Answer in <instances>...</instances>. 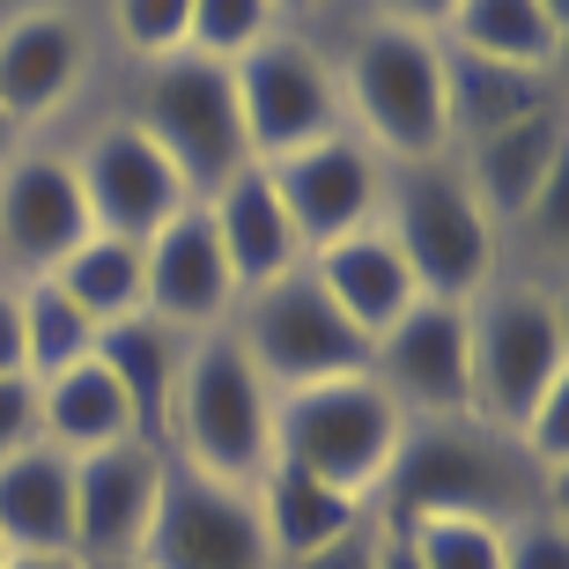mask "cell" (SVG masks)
<instances>
[{
  "mask_svg": "<svg viewBox=\"0 0 569 569\" xmlns=\"http://www.w3.org/2000/svg\"><path fill=\"white\" fill-rule=\"evenodd\" d=\"M555 473L526 459V443L481 415H451V422H407L400 459L378 488L385 526H415V518H488V526H518L555 510Z\"/></svg>",
  "mask_w": 569,
  "mask_h": 569,
  "instance_id": "cell-1",
  "label": "cell"
},
{
  "mask_svg": "<svg viewBox=\"0 0 569 569\" xmlns=\"http://www.w3.org/2000/svg\"><path fill=\"white\" fill-rule=\"evenodd\" d=\"M163 451L178 466H192V473H208V481H230V488H252L274 466V385L244 362L230 326L192 333Z\"/></svg>",
  "mask_w": 569,
  "mask_h": 569,
  "instance_id": "cell-2",
  "label": "cell"
},
{
  "mask_svg": "<svg viewBox=\"0 0 569 569\" xmlns=\"http://www.w3.org/2000/svg\"><path fill=\"white\" fill-rule=\"evenodd\" d=\"M340 74V104L356 111V127L370 133V148L400 156V163H437L451 141V111H443V44L437 30L415 22H370Z\"/></svg>",
  "mask_w": 569,
  "mask_h": 569,
  "instance_id": "cell-3",
  "label": "cell"
},
{
  "mask_svg": "<svg viewBox=\"0 0 569 569\" xmlns=\"http://www.w3.org/2000/svg\"><path fill=\"white\" fill-rule=\"evenodd\" d=\"M400 437H407V415L370 370L303 385V392H274V459L318 473L340 496L378 503L385 473L400 459Z\"/></svg>",
  "mask_w": 569,
  "mask_h": 569,
  "instance_id": "cell-4",
  "label": "cell"
},
{
  "mask_svg": "<svg viewBox=\"0 0 569 569\" xmlns=\"http://www.w3.org/2000/svg\"><path fill=\"white\" fill-rule=\"evenodd\" d=\"M385 237L407 259L415 289L437 303H473L496 274V222L481 200L466 192L451 163H400V178H385Z\"/></svg>",
  "mask_w": 569,
  "mask_h": 569,
  "instance_id": "cell-5",
  "label": "cell"
},
{
  "mask_svg": "<svg viewBox=\"0 0 569 569\" xmlns=\"http://www.w3.org/2000/svg\"><path fill=\"white\" fill-rule=\"evenodd\" d=\"M133 127L170 156V170L186 178L192 200H214L237 170L252 163L230 67L200 60V52H170V60L148 67V97H141V119Z\"/></svg>",
  "mask_w": 569,
  "mask_h": 569,
  "instance_id": "cell-6",
  "label": "cell"
},
{
  "mask_svg": "<svg viewBox=\"0 0 569 569\" xmlns=\"http://www.w3.org/2000/svg\"><path fill=\"white\" fill-rule=\"evenodd\" d=\"M473 318V415L518 429L540 392L569 378V326L562 303L540 289H481L466 303Z\"/></svg>",
  "mask_w": 569,
  "mask_h": 569,
  "instance_id": "cell-7",
  "label": "cell"
},
{
  "mask_svg": "<svg viewBox=\"0 0 569 569\" xmlns=\"http://www.w3.org/2000/svg\"><path fill=\"white\" fill-rule=\"evenodd\" d=\"M237 303H244V318H237L230 333H237V348H244V362H252L274 392H303V385L370 370V340L326 303L311 267H296V274L267 281V289H252V296H237Z\"/></svg>",
  "mask_w": 569,
  "mask_h": 569,
  "instance_id": "cell-8",
  "label": "cell"
},
{
  "mask_svg": "<svg viewBox=\"0 0 569 569\" xmlns=\"http://www.w3.org/2000/svg\"><path fill=\"white\" fill-rule=\"evenodd\" d=\"M230 82H237V119H244L252 163H274V156L311 148L340 127V74L303 38H281V30L259 38L244 60H230Z\"/></svg>",
  "mask_w": 569,
  "mask_h": 569,
  "instance_id": "cell-9",
  "label": "cell"
},
{
  "mask_svg": "<svg viewBox=\"0 0 569 569\" xmlns=\"http://www.w3.org/2000/svg\"><path fill=\"white\" fill-rule=\"evenodd\" d=\"M370 378L392 392V407H400L407 422L473 415V318H466V303L415 296L370 340Z\"/></svg>",
  "mask_w": 569,
  "mask_h": 569,
  "instance_id": "cell-10",
  "label": "cell"
},
{
  "mask_svg": "<svg viewBox=\"0 0 569 569\" xmlns=\"http://www.w3.org/2000/svg\"><path fill=\"white\" fill-rule=\"evenodd\" d=\"M141 555L156 569H274L252 488L208 481V473H192L178 459H170L163 503H156V526H148Z\"/></svg>",
  "mask_w": 569,
  "mask_h": 569,
  "instance_id": "cell-11",
  "label": "cell"
},
{
  "mask_svg": "<svg viewBox=\"0 0 569 569\" xmlns=\"http://www.w3.org/2000/svg\"><path fill=\"white\" fill-rule=\"evenodd\" d=\"M267 186H274L281 214L296 222L303 237V259L318 244H333V237L362 230V222H378V200H385V163L378 148L362 141V133H326L311 148H289L267 163Z\"/></svg>",
  "mask_w": 569,
  "mask_h": 569,
  "instance_id": "cell-12",
  "label": "cell"
},
{
  "mask_svg": "<svg viewBox=\"0 0 569 569\" xmlns=\"http://www.w3.org/2000/svg\"><path fill=\"white\" fill-rule=\"evenodd\" d=\"M74 178H82L89 222L104 237H127V244H148L170 214L192 208L186 178L170 170V156L133 119H104V127L89 133L82 156H74Z\"/></svg>",
  "mask_w": 569,
  "mask_h": 569,
  "instance_id": "cell-13",
  "label": "cell"
},
{
  "mask_svg": "<svg viewBox=\"0 0 569 569\" xmlns=\"http://www.w3.org/2000/svg\"><path fill=\"white\" fill-rule=\"evenodd\" d=\"M170 481V451L148 437H119L104 451L74 459V562H104V555H141L156 503Z\"/></svg>",
  "mask_w": 569,
  "mask_h": 569,
  "instance_id": "cell-14",
  "label": "cell"
},
{
  "mask_svg": "<svg viewBox=\"0 0 569 569\" xmlns=\"http://www.w3.org/2000/svg\"><path fill=\"white\" fill-rule=\"evenodd\" d=\"M141 311L178 333H214L237 311V281L222 267V244L208 230V208L192 200L141 244Z\"/></svg>",
  "mask_w": 569,
  "mask_h": 569,
  "instance_id": "cell-15",
  "label": "cell"
},
{
  "mask_svg": "<svg viewBox=\"0 0 569 569\" xmlns=\"http://www.w3.org/2000/svg\"><path fill=\"white\" fill-rule=\"evenodd\" d=\"M97 230L82 200V178L67 156H22L0 170V252L22 274H52L82 237Z\"/></svg>",
  "mask_w": 569,
  "mask_h": 569,
  "instance_id": "cell-16",
  "label": "cell"
},
{
  "mask_svg": "<svg viewBox=\"0 0 569 569\" xmlns=\"http://www.w3.org/2000/svg\"><path fill=\"white\" fill-rule=\"evenodd\" d=\"M200 208H208V230H214V244H222V267H230L237 296H252V289H267V281L303 267V237H296V222L281 214L274 186H267V163H244L230 186L214 192V200H200Z\"/></svg>",
  "mask_w": 569,
  "mask_h": 569,
  "instance_id": "cell-17",
  "label": "cell"
},
{
  "mask_svg": "<svg viewBox=\"0 0 569 569\" xmlns=\"http://www.w3.org/2000/svg\"><path fill=\"white\" fill-rule=\"evenodd\" d=\"M89 67V38L67 8H22L0 30V119H44L67 89L82 82Z\"/></svg>",
  "mask_w": 569,
  "mask_h": 569,
  "instance_id": "cell-18",
  "label": "cell"
},
{
  "mask_svg": "<svg viewBox=\"0 0 569 569\" xmlns=\"http://www.w3.org/2000/svg\"><path fill=\"white\" fill-rule=\"evenodd\" d=\"M562 133H569L562 104H548V111H532V119H518V127H503V133L466 141L459 178H466V192L481 200L488 222H518V214L540 200V186L562 178Z\"/></svg>",
  "mask_w": 569,
  "mask_h": 569,
  "instance_id": "cell-19",
  "label": "cell"
},
{
  "mask_svg": "<svg viewBox=\"0 0 569 569\" xmlns=\"http://www.w3.org/2000/svg\"><path fill=\"white\" fill-rule=\"evenodd\" d=\"M303 267H311V281L326 289V303H333L362 340H378L385 326L422 296V289H415V274H407V259L392 252V237H385L378 222H362V230L333 237V244H318Z\"/></svg>",
  "mask_w": 569,
  "mask_h": 569,
  "instance_id": "cell-20",
  "label": "cell"
},
{
  "mask_svg": "<svg viewBox=\"0 0 569 569\" xmlns=\"http://www.w3.org/2000/svg\"><path fill=\"white\" fill-rule=\"evenodd\" d=\"M186 356H192V333H178V326H163V318H148V311L97 326V362L127 392V415L148 443H163V429H170V400H178Z\"/></svg>",
  "mask_w": 569,
  "mask_h": 569,
  "instance_id": "cell-21",
  "label": "cell"
},
{
  "mask_svg": "<svg viewBox=\"0 0 569 569\" xmlns=\"http://www.w3.org/2000/svg\"><path fill=\"white\" fill-rule=\"evenodd\" d=\"M0 548L8 555H74V459L30 443L0 459Z\"/></svg>",
  "mask_w": 569,
  "mask_h": 569,
  "instance_id": "cell-22",
  "label": "cell"
},
{
  "mask_svg": "<svg viewBox=\"0 0 569 569\" xmlns=\"http://www.w3.org/2000/svg\"><path fill=\"white\" fill-rule=\"evenodd\" d=\"M548 104H562L555 67L473 60V52H451V44H443V111H451V133L481 141V133H503V127H518V119H532V111H548Z\"/></svg>",
  "mask_w": 569,
  "mask_h": 569,
  "instance_id": "cell-23",
  "label": "cell"
},
{
  "mask_svg": "<svg viewBox=\"0 0 569 569\" xmlns=\"http://www.w3.org/2000/svg\"><path fill=\"white\" fill-rule=\"evenodd\" d=\"M252 510H259V532H267V555H274V562L333 548L348 526L370 518L362 496H340V488H326L318 473H303V466H289V459H274L252 481Z\"/></svg>",
  "mask_w": 569,
  "mask_h": 569,
  "instance_id": "cell-24",
  "label": "cell"
},
{
  "mask_svg": "<svg viewBox=\"0 0 569 569\" xmlns=\"http://www.w3.org/2000/svg\"><path fill=\"white\" fill-rule=\"evenodd\" d=\"M119 437H141V429H133L127 392L111 385V370L97 356L38 385V443L82 459V451H104V443H119Z\"/></svg>",
  "mask_w": 569,
  "mask_h": 569,
  "instance_id": "cell-25",
  "label": "cell"
},
{
  "mask_svg": "<svg viewBox=\"0 0 569 569\" xmlns=\"http://www.w3.org/2000/svg\"><path fill=\"white\" fill-rule=\"evenodd\" d=\"M437 30L451 52H473V60L562 67V22L540 16V0H451Z\"/></svg>",
  "mask_w": 569,
  "mask_h": 569,
  "instance_id": "cell-26",
  "label": "cell"
},
{
  "mask_svg": "<svg viewBox=\"0 0 569 569\" xmlns=\"http://www.w3.org/2000/svg\"><path fill=\"white\" fill-rule=\"evenodd\" d=\"M52 281H60V296H67L82 318H97V326H111V318H133V311H141V244L89 230L82 244H74V252L52 267Z\"/></svg>",
  "mask_w": 569,
  "mask_h": 569,
  "instance_id": "cell-27",
  "label": "cell"
},
{
  "mask_svg": "<svg viewBox=\"0 0 569 569\" xmlns=\"http://www.w3.org/2000/svg\"><path fill=\"white\" fill-rule=\"evenodd\" d=\"M16 318H22V378H30V385L60 378V370H74V362L97 356V318L74 311L52 274H30V281H22Z\"/></svg>",
  "mask_w": 569,
  "mask_h": 569,
  "instance_id": "cell-28",
  "label": "cell"
},
{
  "mask_svg": "<svg viewBox=\"0 0 569 569\" xmlns=\"http://www.w3.org/2000/svg\"><path fill=\"white\" fill-rule=\"evenodd\" d=\"M407 548H415V569H503V540L510 526H488V518H415Z\"/></svg>",
  "mask_w": 569,
  "mask_h": 569,
  "instance_id": "cell-29",
  "label": "cell"
},
{
  "mask_svg": "<svg viewBox=\"0 0 569 569\" xmlns=\"http://www.w3.org/2000/svg\"><path fill=\"white\" fill-rule=\"evenodd\" d=\"M259 38H274V0H192L186 52L230 67V60H244Z\"/></svg>",
  "mask_w": 569,
  "mask_h": 569,
  "instance_id": "cell-30",
  "label": "cell"
},
{
  "mask_svg": "<svg viewBox=\"0 0 569 569\" xmlns=\"http://www.w3.org/2000/svg\"><path fill=\"white\" fill-rule=\"evenodd\" d=\"M111 16H119V38H127L148 67L170 60V52H186L192 0H111Z\"/></svg>",
  "mask_w": 569,
  "mask_h": 569,
  "instance_id": "cell-31",
  "label": "cell"
},
{
  "mask_svg": "<svg viewBox=\"0 0 569 569\" xmlns=\"http://www.w3.org/2000/svg\"><path fill=\"white\" fill-rule=\"evenodd\" d=\"M503 569H569V526L562 503L540 510V518H518L503 540Z\"/></svg>",
  "mask_w": 569,
  "mask_h": 569,
  "instance_id": "cell-32",
  "label": "cell"
},
{
  "mask_svg": "<svg viewBox=\"0 0 569 569\" xmlns=\"http://www.w3.org/2000/svg\"><path fill=\"white\" fill-rule=\"evenodd\" d=\"M378 562V510L362 518V526H348L333 540V548H311V555H289V562H274V569H370Z\"/></svg>",
  "mask_w": 569,
  "mask_h": 569,
  "instance_id": "cell-33",
  "label": "cell"
},
{
  "mask_svg": "<svg viewBox=\"0 0 569 569\" xmlns=\"http://www.w3.org/2000/svg\"><path fill=\"white\" fill-rule=\"evenodd\" d=\"M30 443H38V385L0 378V459H16Z\"/></svg>",
  "mask_w": 569,
  "mask_h": 569,
  "instance_id": "cell-34",
  "label": "cell"
},
{
  "mask_svg": "<svg viewBox=\"0 0 569 569\" xmlns=\"http://www.w3.org/2000/svg\"><path fill=\"white\" fill-rule=\"evenodd\" d=\"M0 378H22V318L8 289H0Z\"/></svg>",
  "mask_w": 569,
  "mask_h": 569,
  "instance_id": "cell-35",
  "label": "cell"
},
{
  "mask_svg": "<svg viewBox=\"0 0 569 569\" xmlns=\"http://www.w3.org/2000/svg\"><path fill=\"white\" fill-rule=\"evenodd\" d=\"M385 8H392V22H415V30H437L451 16V0H385Z\"/></svg>",
  "mask_w": 569,
  "mask_h": 569,
  "instance_id": "cell-36",
  "label": "cell"
},
{
  "mask_svg": "<svg viewBox=\"0 0 569 569\" xmlns=\"http://www.w3.org/2000/svg\"><path fill=\"white\" fill-rule=\"evenodd\" d=\"M370 569H415L407 532H400V526H385V518H378V562H370Z\"/></svg>",
  "mask_w": 569,
  "mask_h": 569,
  "instance_id": "cell-37",
  "label": "cell"
},
{
  "mask_svg": "<svg viewBox=\"0 0 569 569\" xmlns=\"http://www.w3.org/2000/svg\"><path fill=\"white\" fill-rule=\"evenodd\" d=\"M0 569H82L74 555H8Z\"/></svg>",
  "mask_w": 569,
  "mask_h": 569,
  "instance_id": "cell-38",
  "label": "cell"
},
{
  "mask_svg": "<svg viewBox=\"0 0 569 569\" xmlns=\"http://www.w3.org/2000/svg\"><path fill=\"white\" fill-rule=\"evenodd\" d=\"M82 569H156L148 555H104V562H82Z\"/></svg>",
  "mask_w": 569,
  "mask_h": 569,
  "instance_id": "cell-39",
  "label": "cell"
},
{
  "mask_svg": "<svg viewBox=\"0 0 569 569\" xmlns=\"http://www.w3.org/2000/svg\"><path fill=\"white\" fill-rule=\"evenodd\" d=\"M540 16H548V22H569V0H540Z\"/></svg>",
  "mask_w": 569,
  "mask_h": 569,
  "instance_id": "cell-40",
  "label": "cell"
},
{
  "mask_svg": "<svg viewBox=\"0 0 569 569\" xmlns=\"http://www.w3.org/2000/svg\"><path fill=\"white\" fill-rule=\"evenodd\" d=\"M0 133H8V119H0ZM0 148H8V141H0Z\"/></svg>",
  "mask_w": 569,
  "mask_h": 569,
  "instance_id": "cell-41",
  "label": "cell"
},
{
  "mask_svg": "<svg viewBox=\"0 0 569 569\" xmlns=\"http://www.w3.org/2000/svg\"><path fill=\"white\" fill-rule=\"evenodd\" d=\"M0 562H8V548H0Z\"/></svg>",
  "mask_w": 569,
  "mask_h": 569,
  "instance_id": "cell-42",
  "label": "cell"
},
{
  "mask_svg": "<svg viewBox=\"0 0 569 569\" xmlns=\"http://www.w3.org/2000/svg\"><path fill=\"white\" fill-rule=\"evenodd\" d=\"M274 8H281V0H274ZM296 8H303V0H296Z\"/></svg>",
  "mask_w": 569,
  "mask_h": 569,
  "instance_id": "cell-43",
  "label": "cell"
}]
</instances>
